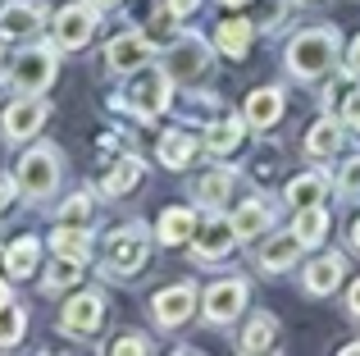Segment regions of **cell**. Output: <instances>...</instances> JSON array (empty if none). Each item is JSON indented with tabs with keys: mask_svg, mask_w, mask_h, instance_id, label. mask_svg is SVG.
Here are the masks:
<instances>
[{
	"mask_svg": "<svg viewBox=\"0 0 360 356\" xmlns=\"http://www.w3.org/2000/svg\"><path fill=\"white\" fill-rule=\"evenodd\" d=\"M342 60V32L333 23H315V27H301L292 32V42L283 46V64L297 82H319L338 69Z\"/></svg>",
	"mask_w": 360,
	"mask_h": 356,
	"instance_id": "6da1fadb",
	"label": "cell"
},
{
	"mask_svg": "<svg viewBox=\"0 0 360 356\" xmlns=\"http://www.w3.org/2000/svg\"><path fill=\"white\" fill-rule=\"evenodd\" d=\"M14 178H18V192H23L27 201H37V205H41L46 196H55V192H60V183H64V155H60V146L37 142L32 151H23V155H18V165H14Z\"/></svg>",
	"mask_w": 360,
	"mask_h": 356,
	"instance_id": "7a4b0ae2",
	"label": "cell"
},
{
	"mask_svg": "<svg viewBox=\"0 0 360 356\" xmlns=\"http://www.w3.org/2000/svg\"><path fill=\"white\" fill-rule=\"evenodd\" d=\"M60 42H32L27 51L14 55V64H9V87L14 91H32V96H41L46 87L55 82V73H60Z\"/></svg>",
	"mask_w": 360,
	"mask_h": 356,
	"instance_id": "3957f363",
	"label": "cell"
},
{
	"mask_svg": "<svg viewBox=\"0 0 360 356\" xmlns=\"http://www.w3.org/2000/svg\"><path fill=\"white\" fill-rule=\"evenodd\" d=\"M214 64V37H201V32H183L174 46H165V69L178 87H192L210 73Z\"/></svg>",
	"mask_w": 360,
	"mask_h": 356,
	"instance_id": "277c9868",
	"label": "cell"
},
{
	"mask_svg": "<svg viewBox=\"0 0 360 356\" xmlns=\"http://www.w3.org/2000/svg\"><path fill=\"white\" fill-rule=\"evenodd\" d=\"M174 87L178 82L169 78V69H141V73H132V87H128V96H123V106L132 110L137 119H160L169 106H174Z\"/></svg>",
	"mask_w": 360,
	"mask_h": 356,
	"instance_id": "5b68a950",
	"label": "cell"
},
{
	"mask_svg": "<svg viewBox=\"0 0 360 356\" xmlns=\"http://www.w3.org/2000/svg\"><path fill=\"white\" fill-rule=\"evenodd\" d=\"M246 302H251V284L242 274H229V279H214L201 297V320L210 329H229L233 320H242Z\"/></svg>",
	"mask_w": 360,
	"mask_h": 356,
	"instance_id": "8992f818",
	"label": "cell"
},
{
	"mask_svg": "<svg viewBox=\"0 0 360 356\" xmlns=\"http://www.w3.org/2000/svg\"><path fill=\"white\" fill-rule=\"evenodd\" d=\"M146 260H150L146 224H123L115 238H110V247H105V274L132 279L137 269H146Z\"/></svg>",
	"mask_w": 360,
	"mask_h": 356,
	"instance_id": "52a82bcc",
	"label": "cell"
},
{
	"mask_svg": "<svg viewBox=\"0 0 360 356\" xmlns=\"http://www.w3.org/2000/svg\"><path fill=\"white\" fill-rule=\"evenodd\" d=\"M238 229H233V215H219V210H210L201 224H196V233H192V260H201V265H214V260H229L233 251H238Z\"/></svg>",
	"mask_w": 360,
	"mask_h": 356,
	"instance_id": "ba28073f",
	"label": "cell"
},
{
	"mask_svg": "<svg viewBox=\"0 0 360 356\" xmlns=\"http://www.w3.org/2000/svg\"><path fill=\"white\" fill-rule=\"evenodd\" d=\"M46 119H51V106H46L41 96H32V91H18V101H9V106L0 110V137H5L9 146L32 142L46 128Z\"/></svg>",
	"mask_w": 360,
	"mask_h": 356,
	"instance_id": "9c48e42d",
	"label": "cell"
},
{
	"mask_svg": "<svg viewBox=\"0 0 360 356\" xmlns=\"http://www.w3.org/2000/svg\"><path fill=\"white\" fill-rule=\"evenodd\" d=\"M96 18H101V9L91 5V0H69V5L55 9L51 23H55L60 51H82V46L91 42V32H96Z\"/></svg>",
	"mask_w": 360,
	"mask_h": 356,
	"instance_id": "30bf717a",
	"label": "cell"
},
{
	"mask_svg": "<svg viewBox=\"0 0 360 356\" xmlns=\"http://www.w3.org/2000/svg\"><path fill=\"white\" fill-rule=\"evenodd\" d=\"M150 55H155L150 37L137 32V27H128V32H119V37L105 42V73H115V78H132V73H141L150 64Z\"/></svg>",
	"mask_w": 360,
	"mask_h": 356,
	"instance_id": "8fae6325",
	"label": "cell"
},
{
	"mask_svg": "<svg viewBox=\"0 0 360 356\" xmlns=\"http://www.w3.org/2000/svg\"><path fill=\"white\" fill-rule=\"evenodd\" d=\"M196 306H201L196 284L183 279V284H169V288H160V293L150 297V320H155L160 329H183V324L196 315Z\"/></svg>",
	"mask_w": 360,
	"mask_h": 356,
	"instance_id": "7c38bea8",
	"label": "cell"
},
{
	"mask_svg": "<svg viewBox=\"0 0 360 356\" xmlns=\"http://www.w3.org/2000/svg\"><path fill=\"white\" fill-rule=\"evenodd\" d=\"M101 324H105V297H101L96 288L64 302V311H60V333L64 338H91Z\"/></svg>",
	"mask_w": 360,
	"mask_h": 356,
	"instance_id": "4fadbf2b",
	"label": "cell"
},
{
	"mask_svg": "<svg viewBox=\"0 0 360 356\" xmlns=\"http://www.w3.org/2000/svg\"><path fill=\"white\" fill-rule=\"evenodd\" d=\"M301 251H306V242L297 238V229H278V233H264L260 247H255V269L260 274H283V269H292L301 260Z\"/></svg>",
	"mask_w": 360,
	"mask_h": 356,
	"instance_id": "5bb4252c",
	"label": "cell"
},
{
	"mask_svg": "<svg viewBox=\"0 0 360 356\" xmlns=\"http://www.w3.org/2000/svg\"><path fill=\"white\" fill-rule=\"evenodd\" d=\"M46 18H51V9L41 0H9V5H0V32L9 42H37Z\"/></svg>",
	"mask_w": 360,
	"mask_h": 356,
	"instance_id": "9a60e30c",
	"label": "cell"
},
{
	"mask_svg": "<svg viewBox=\"0 0 360 356\" xmlns=\"http://www.w3.org/2000/svg\"><path fill=\"white\" fill-rule=\"evenodd\" d=\"M283 110H288V91L283 87H255L242 106V119L251 124V133H269L283 119Z\"/></svg>",
	"mask_w": 360,
	"mask_h": 356,
	"instance_id": "2e32d148",
	"label": "cell"
},
{
	"mask_svg": "<svg viewBox=\"0 0 360 356\" xmlns=\"http://www.w3.org/2000/svg\"><path fill=\"white\" fill-rule=\"evenodd\" d=\"M342 279H347V260L338 256V251L315 256L306 269H301V288H306V297H333L338 288H342Z\"/></svg>",
	"mask_w": 360,
	"mask_h": 356,
	"instance_id": "e0dca14e",
	"label": "cell"
},
{
	"mask_svg": "<svg viewBox=\"0 0 360 356\" xmlns=\"http://www.w3.org/2000/svg\"><path fill=\"white\" fill-rule=\"evenodd\" d=\"M201 151H205V142L196 133H187V128H169L155 142V160L165 165V170H192V160Z\"/></svg>",
	"mask_w": 360,
	"mask_h": 356,
	"instance_id": "ac0fdd59",
	"label": "cell"
},
{
	"mask_svg": "<svg viewBox=\"0 0 360 356\" xmlns=\"http://www.w3.org/2000/svg\"><path fill=\"white\" fill-rule=\"evenodd\" d=\"M233 187H238V170L219 160L192 183V196H196V205H205V210H224V201L233 196Z\"/></svg>",
	"mask_w": 360,
	"mask_h": 356,
	"instance_id": "d6986e66",
	"label": "cell"
},
{
	"mask_svg": "<svg viewBox=\"0 0 360 356\" xmlns=\"http://www.w3.org/2000/svg\"><path fill=\"white\" fill-rule=\"evenodd\" d=\"M274 215H278V205H274L264 192H255V196H246L238 210H233V229H238L242 242H255V233L264 238V233L274 229Z\"/></svg>",
	"mask_w": 360,
	"mask_h": 356,
	"instance_id": "ffe728a7",
	"label": "cell"
},
{
	"mask_svg": "<svg viewBox=\"0 0 360 356\" xmlns=\"http://www.w3.org/2000/svg\"><path fill=\"white\" fill-rule=\"evenodd\" d=\"M246 128H251V124H246L242 115H219L214 124H205V137H201V142H205V155H214V160H229V155L242 146Z\"/></svg>",
	"mask_w": 360,
	"mask_h": 356,
	"instance_id": "44dd1931",
	"label": "cell"
},
{
	"mask_svg": "<svg viewBox=\"0 0 360 356\" xmlns=\"http://www.w3.org/2000/svg\"><path fill=\"white\" fill-rule=\"evenodd\" d=\"M196 224H201L196 205H169V210L155 220V242L160 247H183V242H192Z\"/></svg>",
	"mask_w": 360,
	"mask_h": 356,
	"instance_id": "7402d4cb",
	"label": "cell"
},
{
	"mask_svg": "<svg viewBox=\"0 0 360 356\" xmlns=\"http://www.w3.org/2000/svg\"><path fill=\"white\" fill-rule=\"evenodd\" d=\"M342 137H347V124H342V115H324V119H315L310 124V133H306V155L310 160H333L338 151H342Z\"/></svg>",
	"mask_w": 360,
	"mask_h": 356,
	"instance_id": "603a6c76",
	"label": "cell"
},
{
	"mask_svg": "<svg viewBox=\"0 0 360 356\" xmlns=\"http://www.w3.org/2000/svg\"><path fill=\"white\" fill-rule=\"evenodd\" d=\"M251 42H255V18H246V14H233L214 27V51L229 55V60H242L251 51Z\"/></svg>",
	"mask_w": 360,
	"mask_h": 356,
	"instance_id": "cb8c5ba5",
	"label": "cell"
},
{
	"mask_svg": "<svg viewBox=\"0 0 360 356\" xmlns=\"http://www.w3.org/2000/svg\"><path fill=\"white\" fill-rule=\"evenodd\" d=\"M37 269H41V242H37L32 233H23V238H14L5 247V274L14 279V284H23Z\"/></svg>",
	"mask_w": 360,
	"mask_h": 356,
	"instance_id": "d4e9b609",
	"label": "cell"
},
{
	"mask_svg": "<svg viewBox=\"0 0 360 356\" xmlns=\"http://www.w3.org/2000/svg\"><path fill=\"white\" fill-rule=\"evenodd\" d=\"M141 178H146V160L128 151V155H119V160L110 165V174H105V178H101V192L115 201V196H128L132 187L141 183Z\"/></svg>",
	"mask_w": 360,
	"mask_h": 356,
	"instance_id": "484cf974",
	"label": "cell"
},
{
	"mask_svg": "<svg viewBox=\"0 0 360 356\" xmlns=\"http://www.w3.org/2000/svg\"><path fill=\"white\" fill-rule=\"evenodd\" d=\"M328 196V178L324 170H306V174H292L288 183H283V201L292 205V210H301V205H315Z\"/></svg>",
	"mask_w": 360,
	"mask_h": 356,
	"instance_id": "4316f807",
	"label": "cell"
},
{
	"mask_svg": "<svg viewBox=\"0 0 360 356\" xmlns=\"http://www.w3.org/2000/svg\"><path fill=\"white\" fill-rule=\"evenodd\" d=\"M328 224H333V215H328V205H324V201L301 205V210L292 215V229H297V238L306 242V247H319V242L328 238Z\"/></svg>",
	"mask_w": 360,
	"mask_h": 356,
	"instance_id": "83f0119b",
	"label": "cell"
},
{
	"mask_svg": "<svg viewBox=\"0 0 360 356\" xmlns=\"http://www.w3.org/2000/svg\"><path fill=\"white\" fill-rule=\"evenodd\" d=\"M51 251L64 260H78V265H87L91 256V233L82 229V224H60V229L51 233Z\"/></svg>",
	"mask_w": 360,
	"mask_h": 356,
	"instance_id": "f1b7e54d",
	"label": "cell"
},
{
	"mask_svg": "<svg viewBox=\"0 0 360 356\" xmlns=\"http://www.w3.org/2000/svg\"><path fill=\"white\" fill-rule=\"evenodd\" d=\"M274 343H278V320H274L269 311H255L251 320H246V329H242V338H238V352H269Z\"/></svg>",
	"mask_w": 360,
	"mask_h": 356,
	"instance_id": "f546056e",
	"label": "cell"
},
{
	"mask_svg": "<svg viewBox=\"0 0 360 356\" xmlns=\"http://www.w3.org/2000/svg\"><path fill=\"white\" fill-rule=\"evenodd\" d=\"M55 220H60V224H82V229H91V220H96V196H91V192L64 196L60 210H55Z\"/></svg>",
	"mask_w": 360,
	"mask_h": 356,
	"instance_id": "4dcf8cb0",
	"label": "cell"
},
{
	"mask_svg": "<svg viewBox=\"0 0 360 356\" xmlns=\"http://www.w3.org/2000/svg\"><path fill=\"white\" fill-rule=\"evenodd\" d=\"M78 279H82V265L78 260H64V256H55V265L41 274V293H69V288H78Z\"/></svg>",
	"mask_w": 360,
	"mask_h": 356,
	"instance_id": "1f68e13d",
	"label": "cell"
},
{
	"mask_svg": "<svg viewBox=\"0 0 360 356\" xmlns=\"http://www.w3.org/2000/svg\"><path fill=\"white\" fill-rule=\"evenodd\" d=\"M23 333H27V311H23V302H14V297H9V302L0 306V348L23 343Z\"/></svg>",
	"mask_w": 360,
	"mask_h": 356,
	"instance_id": "d6a6232c",
	"label": "cell"
},
{
	"mask_svg": "<svg viewBox=\"0 0 360 356\" xmlns=\"http://www.w3.org/2000/svg\"><path fill=\"white\" fill-rule=\"evenodd\" d=\"M292 14V0H255V32H274Z\"/></svg>",
	"mask_w": 360,
	"mask_h": 356,
	"instance_id": "836d02e7",
	"label": "cell"
},
{
	"mask_svg": "<svg viewBox=\"0 0 360 356\" xmlns=\"http://www.w3.org/2000/svg\"><path fill=\"white\" fill-rule=\"evenodd\" d=\"M278 155H283L278 142H260L255 146V155H251V178L255 183H269V178L278 174Z\"/></svg>",
	"mask_w": 360,
	"mask_h": 356,
	"instance_id": "e575fe53",
	"label": "cell"
},
{
	"mask_svg": "<svg viewBox=\"0 0 360 356\" xmlns=\"http://www.w3.org/2000/svg\"><path fill=\"white\" fill-rule=\"evenodd\" d=\"M333 187H338V196H347V201H356V196H360V151H356V155H347V160L338 165Z\"/></svg>",
	"mask_w": 360,
	"mask_h": 356,
	"instance_id": "d590c367",
	"label": "cell"
},
{
	"mask_svg": "<svg viewBox=\"0 0 360 356\" xmlns=\"http://www.w3.org/2000/svg\"><path fill=\"white\" fill-rule=\"evenodd\" d=\"M110 352H119V356H146L150 352V338H146V333H119V338L110 343Z\"/></svg>",
	"mask_w": 360,
	"mask_h": 356,
	"instance_id": "8d00e7d4",
	"label": "cell"
},
{
	"mask_svg": "<svg viewBox=\"0 0 360 356\" xmlns=\"http://www.w3.org/2000/svg\"><path fill=\"white\" fill-rule=\"evenodd\" d=\"M18 196H23V192H18V178H0V215H9V210H14V201H18Z\"/></svg>",
	"mask_w": 360,
	"mask_h": 356,
	"instance_id": "74e56055",
	"label": "cell"
},
{
	"mask_svg": "<svg viewBox=\"0 0 360 356\" xmlns=\"http://www.w3.org/2000/svg\"><path fill=\"white\" fill-rule=\"evenodd\" d=\"M342 124L352 128V133H360V87H356L352 96L342 101Z\"/></svg>",
	"mask_w": 360,
	"mask_h": 356,
	"instance_id": "f35d334b",
	"label": "cell"
},
{
	"mask_svg": "<svg viewBox=\"0 0 360 356\" xmlns=\"http://www.w3.org/2000/svg\"><path fill=\"white\" fill-rule=\"evenodd\" d=\"M169 9H174L178 18H187V14H196V9H201V0H165Z\"/></svg>",
	"mask_w": 360,
	"mask_h": 356,
	"instance_id": "ab89813d",
	"label": "cell"
},
{
	"mask_svg": "<svg viewBox=\"0 0 360 356\" xmlns=\"http://www.w3.org/2000/svg\"><path fill=\"white\" fill-rule=\"evenodd\" d=\"M347 73H352V78L360 82V37L352 42V51H347Z\"/></svg>",
	"mask_w": 360,
	"mask_h": 356,
	"instance_id": "60d3db41",
	"label": "cell"
},
{
	"mask_svg": "<svg viewBox=\"0 0 360 356\" xmlns=\"http://www.w3.org/2000/svg\"><path fill=\"white\" fill-rule=\"evenodd\" d=\"M347 315H352V320H360V279L352 284V293H347Z\"/></svg>",
	"mask_w": 360,
	"mask_h": 356,
	"instance_id": "b9f144b4",
	"label": "cell"
},
{
	"mask_svg": "<svg viewBox=\"0 0 360 356\" xmlns=\"http://www.w3.org/2000/svg\"><path fill=\"white\" fill-rule=\"evenodd\" d=\"M91 5H96V9H101V14H110V9H119V5H123V0H91Z\"/></svg>",
	"mask_w": 360,
	"mask_h": 356,
	"instance_id": "7bdbcfd3",
	"label": "cell"
},
{
	"mask_svg": "<svg viewBox=\"0 0 360 356\" xmlns=\"http://www.w3.org/2000/svg\"><path fill=\"white\" fill-rule=\"evenodd\" d=\"M5 42H9V37H5V32H0V69H5V60H9V51H5Z\"/></svg>",
	"mask_w": 360,
	"mask_h": 356,
	"instance_id": "ee69618b",
	"label": "cell"
},
{
	"mask_svg": "<svg viewBox=\"0 0 360 356\" xmlns=\"http://www.w3.org/2000/svg\"><path fill=\"white\" fill-rule=\"evenodd\" d=\"M356 352H360V338L356 343H342V356H356Z\"/></svg>",
	"mask_w": 360,
	"mask_h": 356,
	"instance_id": "f6af8a7d",
	"label": "cell"
},
{
	"mask_svg": "<svg viewBox=\"0 0 360 356\" xmlns=\"http://www.w3.org/2000/svg\"><path fill=\"white\" fill-rule=\"evenodd\" d=\"M352 247H356V251H360V220H356V224H352Z\"/></svg>",
	"mask_w": 360,
	"mask_h": 356,
	"instance_id": "bcb514c9",
	"label": "cell"
},
{
	"mask_svg": "<svg viewBox=\"0 0 360 356\" xmlns=\"http://www.w3.org/2000/svg\"><path fill=\"white\" fill-rule=\"evenodd\" d=\"M9 302V284H5V279H0V306H5Z\"/></svg>",
	"mask_w": 360,
	"mask_h": 356,
	"instance_id": "7dc6e473",
	"label": "cell"
},
{
	"mask_svg": "<svg viewBox=\"0 0 360 356\" xmlns=\"http://www.w3.org/2000/svg\"><path fill=\"white\" fill-rule=\"evenodd\" d=\"M219 5H224V9H242L246 0H219Z\"/></svg>",
	"mask_w": 360,
	"mask_h": 356,
	"instance_id": "c3c4849f",
	"label": "cell"
},
{
	"mask_svg": "<svg viewBox=\"0 0 360 356\" xmlns=\"http://www.w3.org/2000/svg\"><path fill=\"white\" fill-rule=\"evenodd\" d=\"M0 265H5V247H0Z\"/></svg>",
	"mask_w": 360,
	"mask_h": 356,
	"instance_id": "681fc988",
	"label": "cell"
},
{
	"mask_svg": "<svg viewBox=\"0 0 360 356\" xmlns=\"http://www.w3.org/2000/svg\"><path fill=\"white\" fill-rule=\"evenodd\" d=\"M306 5H310V0H306Z\"/></svg>",
	"mask_w": 360,
	"mask_h": 356,
	"instance_id": "f907efd6",
	"label": "cell"
}]
</instances>
